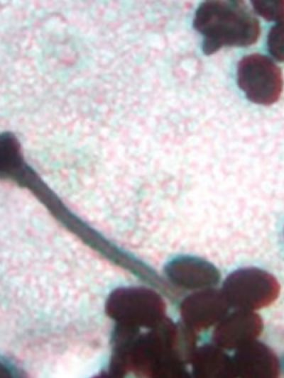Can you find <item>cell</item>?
<instances>
[{
	"label": "cell",
	"instance_id": "1",
	"mask_svg": "<svg viewBox=\"0 0 284 378\" xmlns=\"http://www.w3.org/2000/svg\"><path fill=\"white\" fill-rule=\"evenodd\" d=\"M196 342L195 331L165 318L145 332L113 338L107 375L122 377L131 371L147 377H188Z\"/></svg>",
	"mask_w": 284,
	"mask_h": 378
},
{
	"label": "cell",
	"instance_id": "2",
	"mask_svg": "<svg viewBox=\"0 0 284 378\" xmlns=\"http://www.w3.org/2000/svg\"><path fill=\"white\" fill-rule=\"evenodd\" d=\"M194 27L204 37L206 55L222 47L251 45L260 35L259 23L243 1H204L196 11Z\"/></svg>",
	"mask_w": 284,
	"mask_h": 378
},
{
	"label": "cell",
	"instance_id": "5",
	"mask_svg": "<svg viewBox=\"0 0 284 378\" xmlns=\"http://www.w3.org/2000/svg\"><path fill=\"white\" fill-rule=\"evenodd\" d=\"M237 81L250 101L262 105L276 102L283 89L280 68L258 53L246 55L239 62Z\"/></svg>",
	"mask_w": 284,
	"mask_h": 378
},
{
	"label": "cell",
	"instance_id": "9",
	"mask_svg": "<svg viewBox=\"0 0 284 378\" xmlns=\"http://www.w3.org/2000/svg\"><path fill=\"white\" fill-rule=\"evenodd\" d=\"M168 278L186 289H200L216 284L220 274L209 262L198 257L183 256L170 261L165 267Z\"/></svg>",
	"mask_w": 284,
	"mask_h": 378
},
{
	"label": "cell",
	"instance_id": "11",
	"mask_svg": "<svg viewBox=\"0 0 284 378\" xmlns=\"http://www.w3.org/2000/svg\"><path fill=\"white\" fill-rule=\"evenodd\" d=\"M255 11L267 21H275L284 18V0L251 1Z\"/></svg>",
	"mask_w": 284,
	"mask_h": 378
},
{
	"label": "cell",
	"instance_id": "4",
	"mask_svg": "<svg viewBox=\"0 0 284 378\" xmlns=\"http://www.w3.org/2000/svg\"><path fill=\"white\" fill-rule=\"evenodd\" d=\"M222 292L229 306L252 311L272 304L279 295L280 284L266 271L244 268L227 277Z\"/></svg>",
	"mask_w": 284,
	"mask_h": 378
},
{
	"label": "cell",
	"instance_id": "12",
	"mask_svg": "<svg viewBox=\"0 0 284 378\" xmlns=\"http://www.w3.org/2000/svg\"><path fill=\"white\" fill-rule=\"evenodd\" d=\"M268 48L277 60L284 61V21L277 23L270 30L268 35Z\"/></svg>",
	"mask_w": 284,
	"mask_h": 378
},
{
	"label": "cell",
	"instance_id": "3",
	"mask_svg": "<svg viewBox=\"0 0 284 378\" xmlns=\"http://www.w3.org/2000/svg\"><path fill=\"white\" fill-rule=\"evenodd\" d=\"M106 313L116 324L146 330L165 318V305L156 292L143 287H121L108 296Z\"/></svg>",
	"mask_w": 284,
	"mask_h": 378
},
{
	"label": "cell",
	"instance_id": "8",
	"mask_svg": "<svg viewBox=\"0 0 284 378\" xmlns=\"http://www.w3.org/2000/svg\"><path fill=\"white\" fill-rule=\"evenodd\" d=\"M231 358L234 377L266 378L277 377L280 374L275 353L255 340L236 349Z\"/></svg>",
	"mask_w": 284,
	"mask_h": 378
},
{
	"label": "cell",
	"instance_id": "6",
	"mask_svg": "<svg viewBox=\"0 0 284 378\" xmlns=\"http://www.w3.org/2000/svg\"><path fill=\"white\" fill-rule=\"evenodd\" d=\"M229 306L222 291L206 289L186 297L180 313L184 323L196 332L219 323L227 314Z\"/></svg>",
	"mask_w": 284,
	"mask_h": 378
},
{
	"label": "cell",
	"instance_id": "10",
	"mask_svg": "<svg viewBox=\"0 0 284 378\" xmlns=\"http://www.w3.org/2000/svg\"><path fill=\"white\" fill-rule=\"evenodd\" d=\"M190 365L192 374L197 377H234L231 357L217 345L196 348Z\"/></svg>",
	"mask_w": 284,
	"mask_h": 378
},
{
	"label": "cell",
	"instance_id": "7",
	"mask_svg": "<svg viewBox=\"0 0 284 378\" xmlns=\"http://www.w3.org/2000/svg\"><path fill=\"white\" fill-rule=\"evenodd\" d=\"M261 318L249 310L238 309L226 315L216 327L213 339L222 348L232 350L254 340L262 332Z\"/></svg>",
	"mask_w": 284,
	"mask_h": 378
}]
</instances>
